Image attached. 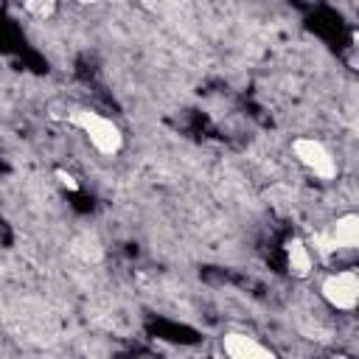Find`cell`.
<instances>
[{
  "mask_svg": "<svg viewBox=\"0 0 359 359\" xmlns=\"http://www.w3.org/2000/svg\"><path fill=\"white\" fill-rule=\"evenodd\" d=\"M216 359H278V353L244 331H227L219 342Z\"/></svg>",
  "mask_w": 359,
  "mask_h": 359,
  "instance_id": "5b68a950",
  "label": "cell"
},
{
  "mask_svg": "<svg viewBox=\"0 0 359 359\" xmlns=\"http://www.w3.org/2000/svg\"><path fill=\"white\" fill-rule=\"evenodd\" d=\"M22 8H25L31 17H36V20H48V17L56 11V3H53V0H25Z\"/></svg>",
  "mask_w": 359,
  "mask_h": 359,
  "instance_id": "ba28073f",
  "label": "cell"
},
{
  "mask_svg": "<svg viewBox=\"0 0 359 359\" xmlns=\"http://www.w3.org/2000/svg\"><path fill=\"white\" fill-rule=\"evenodd\" d=\"M323 300L337 311H353L359 306V275L356 269H339L323 278L320 283Z\"/></svg>",
  "mask_w": 359,
  "mask_h": 359,
  "instance_id": "277c9868",
  "label": "cell"
},
{
  "mask_svg": "<svg viewBox=\"0 0 359 359\" xmlns=\"http://www.w3.org/2000/svg\"><path fill=\"white\" fill-rule=\"evenodd\" d=\"M67 121H70V126L84 132V137L90 140V146L98 154L115 157L123 149V132L112 118H107L95 109H87V107H76V109H70Z\"/></svg>",
  "mask_w": 359,
  "mask_h": 359,
  "instance_id": "6da1fadb",
  "label": "cell"
},
{
  "mask_svg": "<svg viewBox=\"0 0 359 359\" xmlns=\"http://www.w3.org/2000/svg\"><path fill=\"white\" fill-rule=\"evenodd\" d=\"M306 244L314 247V252L323 258L334 252H353L359 247V213L351 210L337 216L325 230H317Z\"/></svg>",
  "mask_w": 359,
  "mask_h": 359,
  "instance_id": "7a4b0ae2",
  "label": "cell"
},
{
  "mask_svg": "<svg viewBox=\"0 0 359 359\" xmlns=\"http://www.w3.org/2000/svg\"><path fill=\"white\" fill-rule=\"evenodd\" d=\"M53 177H56V180H59V185H62L65 191H70V194H76V191L81 188V182H79L70 171H65V168H56V171H53Z\"/></svg>",
  "mask_w": 359,
  "mask_h": 359,
  "instance_id": "9c48e42d",
  "label": "cell"
},
{
  "mask_svg": "<svg viewBox=\"0 0 359 359\" xmlns=\"http://www.w3.org/2000/svg\"><path fill=\"white\" fill-rule=\"evenodd\" d=\"M70 252L84 264H98L104 258V244L98 241L95 233H79L70 244Z\"/></svg>",
  "mask_w": 359,
  "mask_h": 359,
  "instance_id": "52a82bcc",
  "label": "cell"
},
{
  "mask_svg": "<svg viewBox=\"0 0 359 359\" xmlns=\"http://www.w3.org/2000/svg\"><path fill=\"white\" fill-rule=\"evenodd\" d=\"M292 154L317 180H334L339 174V165H337L334 151L320 137H294L292 140Z\"/></svg>",
  "mask_w": 359,
  "mask_h": 359,
  "instance_id": "3957f363",
  "label": "cell"
},
{
  "mask_svg": "<svg viewBox=\"0 0 359 359\" xmlns=\"http://www.w3.org/2000/svg\"><path fill=\"white\" fill-rule=\"evenodd\" d=\"M283 255H286V269L292 278H309L311 275V266H314V255H311V247L306 244V238L300 236H292L283 241Z\"/></svg>",
  "mask_w": 359,
  "mask_h": 359,
  "instance_id": "8992f818",
  "label": "cell"
}]
</instances>
